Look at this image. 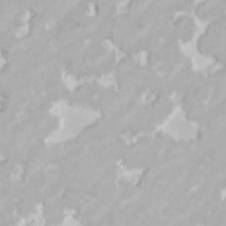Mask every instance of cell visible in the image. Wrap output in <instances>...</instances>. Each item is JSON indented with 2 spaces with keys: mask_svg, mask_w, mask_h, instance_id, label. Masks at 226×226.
<instances>
[{
  "mask_svg": "<svg viewBox=\"0 0 226 226\" xmlns=\"http://www.w3.org/2000/svg\"><path fill=\"white\" fill-rule=\"evenodd\" d=\"M118 20H119V16H118V13H116L115 15H114V17H113V19H112V28H113V27H115V25H116V23H117V21H118ZM110 40L114 43V40H113V32H112V35H111V36H110ZM125 51H126L127 53H131V52H133V46L132 47V48H130V49H127L126 50H125Z\"/></svg>",
  "mask_w": 226,
  "mask_h": 226,
  "instance_id": "1",
  "label": "cell"
}]
</instances>
